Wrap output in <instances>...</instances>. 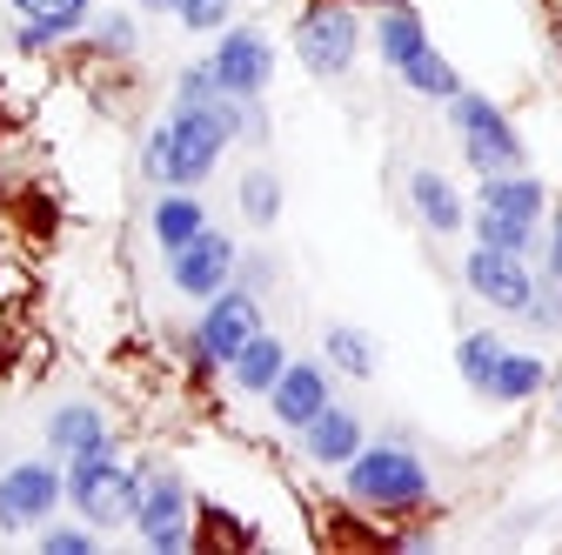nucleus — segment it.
<instances>
[{
    "mask_svg": "<svg viewBox=\"0 0 562 555\" xmlns=\"http://www.w3.org/2000/svg\"><path fill=\"white\" fill-rule=\"evenodd\" d=\"M235 134H241V101H228V94L207 107H175V121L155 127V141H148V174L194 188V181H207V168L222 161Z\"/></svg>",
    "mask_w": 562,
    "mask_h": 555,
    "instance_id": "1",
    "label": "nucleus"
},
{
    "mask_svg": "<svg viewBox=\"0 0 562 555\" xmlns=\"http://www.w3.org/2000/svg\"><path fill=\"white\" fill-rule=\"evenodd\" d=\"M67 496H75V509L94 522V529H121V522H134V502H140V482L108 455V449H94V455H75V475H67Z\"/></svg>",
    "mask_w": 562,
    "mask_h": 555,
    "instance_id": "2",
    "label": "nucleus"
},
{
    "mask_svg": "<svg viewBox=\"0 0 562 555\" xmlns=\"http://www.w3.org/2000/svg\"><path fill=\"white\" fill-rule=\"evenodd\" d=\"M348 496L375 502V509H408L429 496V468H422L408 449H369V455H348Z\"/></svg>",
    "mask_w": 562,
    "mask_h": 555,
    "instance_id": "3",
    "label": "nucleus"
},
{
    "mask_svg": "<svg viewBox=\"0 0 562 555\" xmlns=\"http://www.w3.org/2000/svg\"><path fill=\"white\" fill-rule=\"evenodd\" d=\"M456 127H462V155L475 174H509L522 168V141H516V127L496 101H482V94H456Z\"/></svg>",
    "mask_w": 562,
    "mask_h": 555,
    "instance_id": "4",
    "label": "nucleus"
},
{
    "mask_svg": "<svg viewBox=\"0 0 562 555\" xmlns=\"http://www.w3.org/2000/svg\"><path fill=\"white\" fill-rule=\"evenodd\" d=\"M356 47H362V21L348 8H335V0H328V8H308L302 27H295V54H302L308 75H322V81L348 75V67H356Z\"/></svg>",
    "mask_w": 562,
    "mask_h": 555,
    "instance_id": "5",
    "label": "nucleus"
},
{
    "mask_svg": "<svg viewBox=\"0 0 562 555\" xmlns=\"http://www.w3.org/2000/svg\"><path fill=\"white\" fill-rule=\"evenodd\" d=\"M469 288L488 302V308H503V315H529V302H536V274H529V261L522 254H509V248H482L475 241V254H469Z\"/></svg>",
    "mask_w": 562,
    "mask_h": 555,
    "instance_id": "6",
    "label": "nucleus"
},
{
    "mask_svg": "<svg viewBox=\"0 0 562 555\" xmlns=\"http://www.w3.org/2000/svg\"><path fill=\"white\" fill-rule=\"evenodd\" d=\"M261 335V308H255V295H241V288H222L215 302H207V315H201V355L207 362H235L248 341Z\"/></svg>",
    "mask_w": 562,
    "mask_h": 555,
    "instance_id": "7",
    "label": "nucleus"
},
{
    "mask_svg": "<svg viewBox=\"0 0 562 555\" xmlns=\"http://www.w3.org/2000/svg\"><path fill=\"white\" fill-rule=\"evenodd\" d=\"M207 67H215V81H222L228 101H255L268 88V75H274V47L255 27H235V34H222V47H215Z\"/></svg>",
    "mask_w": 562,
    "mask_h": 555,
    "instance_id": "8",
    "label": "nucleus"
},
{
    "mask_svg": "<svg viewBox=\"0 0 562 555\" xmlns=\"http://www.w3.org/2000/svg\"><path fill=\"white\" fill-rule=\"evenodd\" d=\"M228 274H235V241L215 235V228H201L188 248H175V288H181V295L215 302V295L228 288Z\"/></svg>",
    "mask_w": 562,
    "mask_h": 555,
    "instance_id": "9",
    "label": "nucleus"
},
{
    "mask_svg": "<svg viewBox=\"0 0 562 555\" xmlns=\"http://www.w3.org/2000/svg\"><path fill=\"white\" fill-rule=\"evenodd\" d=\"M60 502V475L47 462H21L0 475V529H34Z\"/></svg>",
    "mask_w": 562,
    "mask_h": 555,
    "instance_id": "10",
    "label": "nucleus"
},
{
    "mask_svg": "<svg viewBox=\"0 0 562 555\" xmlns=\"http://www.w3.org/2000/svg\"><path fill=\"white\" fill-rule=\"evenodd\" d=\"M181 516H188V489H181L175 475H148V482H140L134 522H140V535H148L155 548H181V542H188Z\"/></svg>",
    "mask_w": 562,
    "mask_h": 555,
    "instance_id": "11",
    "label": "nucleus"
},
{
    "mask_svg": "<svg viewBox=\"0 0 562 555\" xmlns=\"http://www.w3.org/2000/svg\"><path fill=\"white\" fill-rule=\"evenodd\" d=\"M268 401H274V415H281V422H289V429H308L315 415L328 408V375H322L315 362H289V369L274 375Z\"/></svg>",
    "mask_w": 562,
    "mask_h": 555,
    "instance_id": "12",
    "label": "nucleus"
},
{
    "mask_svg": "<svg viewBox=\"0 0 562 555\" xmlns=\"http://www.w3.org/2000/svg\"><path fill=\"white\" fill-rule=\"evenodd\" d=\"M475 207H482V215H503V222H522V228H536V215H542V181H529L522 168H509V174H488Z\"/></svg>",
    "mask_w": 562,
    "mask_h": 555,
    "instance_id": "13",
    "label": "nucleus"
},
{
    "mask_svg": "<svg viewBox=\"0 0 562 555\" xmlns=\"http://www.w3.org/2000/svg\"><path fill=\"white\" fill-rule=\"evenodd\" d=\"M47 442H54L60 455H94V449H108V422H101V408H88V401H67V408H54Z\"/></svg>",
    "mask_w": 562,
    "mask_h": 555,
    "instance_id": "14",
    "label": "nucleus"
},
{
    "mask_svg": "<svg viewBox=\"0 0 562 555\" xmlns=\"http://www.w3.org/2000/svg\"><path fill=\"white\" fill-rule=\"evenodd\" d=\"M302 435H308V455H315V462H348V455L362 449V422H356L348 408H322Z\"/></svg>",
    "mask_w": 562,
    "mask_h": 555,
    "instance_id": "15",
    "label": "nucleus"
},
{
    "mask_svg": "<svg viewBox=\"0 0 562 555\" xmlns=\"http://www.w3.org/2000/svg\"><path fill=\"white\" fill-rule=\"evenodd\" d=\"M408 194H415V207H422V222H429L436 235H456L462 228V194L436 174V168H422L415 181H408Z\"/></svg>",
    "mask_w": 562,
    "mask_h": 555,
    "instance_id": "16",
    "label": "nucleus"
},
{
    "mask_svg": "<svg viewBox=\"0 0 562 555\" xmlns=\"http://www.w3.org/2000/svg\"><path fill=\"white\" fill-rule=\"evenodd\" d=\"M14 8L27 14V47H41V41H54V34H75L81 21H88V0H14Z\"/></svg>",
    "mask_w": 562,
    "mask_h": 555,
    "instance_id": "17",
    "label": "nucleus"
},
{
    "mask_svg": "<svg viewBox=\"0 0 562 555\" xmlns=\"http://www.w3.org/2000/svg\"><path fill=\"white\" fill-rule=\"evenodd\" d=\"M228 369H235V382H241L248 395H268V388H274V375L289 369V355H281V341H274V335H255Z\"/></svg>",
    "mask_w": 562,
    "mask_h": 555,
    "instance_id": "18",
    "label": "nucleus"
},
{
    "mask_svg": "<svg viewBox=\"0 0 562 555\" xmlns=\"http://www.w3.org/2000/svg\"><path fill=\"white\" fill-rule=\"evenodd\" d=\"M201 228H207V215H201V201H194V194H168V201L155 207V241H161L168 254L188 248Z\"/></svg>",
    "mask_w": 562,
    "mask_h": 555,
    "instance_id": "19",
    "label": "nucleus"
},
{
    "mask_svg": "<svg viewBox=\"0 0 562 555\" xmlns=\"http://www.w3.org/2000/svg\"><path fill=\"white\" fill-rule=\"evenodd\" d=\"M395 75L415 88V94H436V101H456L462 94V81H456V67L436 54V47H422V54H408L402 67H395Z\"/></svg>",
    "mask_w": 562,
    "mask_h": 555,
    "instance_id": "20",
    "label": "nucleus"
},
{
    "mask_svg": "<svg viewBox=\"0 0 562 555\" xmlns=\"http://www.w3.org/2000/svg\"><path fill=\"white\" fill-rule=\"evenodd\" d=\"M542 388V362L536 355H509L503 349V362H496V375H488V388L482 395H496V401H529Z\"/></svg>",
    "mask_w": 562,
    "mask_h": 555,
    "instance_id": "21",
    "label": "nucleus"
},
{
    "mask_svg": "<svg viewBox=\"0 0 562 555\" xmlns=\"http://www.w3.org/2000/svg\"><path fill=\"white\" fill-rule=\"evenodd\" d=\"M429 47V34H422V14H408V8H395V14H382V54L402 67L408 54H422Z\"/></svg>",
    "mask_w": 562,
    "mask_h": 555,
    "instance_id": "22",
    "label": "nucleus"
},
{
    "mask_svg": "<svg viewBox=\"0 0 562 555\" xmlns=\"http://www.w3.org/2000/svg\"><path fill=\"white\" fill-rule=\"evenodd\" d=\"M456 362H462V382L488 388V375H496V362H503V341H496V335H462Z\"/></svg>",
    "mask_w": 562,
    "mask_h": 555,
    "instance_id": "23",
    "label": "nucleus"
},
{
    "mask_svg": "<svg viewBox=\"0 0 562 555\" xmlns=\"http://www.w3.org/2000/svg\"><path fill=\"white\" fill-rule=\"evenodd\" d=\"M328 362L348 369V375H369V369H375L369 335H362V328H328Z\"/></svg>",
    "mask_w": 562,
    "mask_h": 555,
    "instance_id": "24",
    "label": "nucleus"
},
{
    "mask_svg": "<svg viewBox=\"0 0 562 555\" xmlns=\"http://www.w3.org/2000/svg\"><path fill=\"white\" fill-rule=\"evenodd\" d=\"M241 207H248V222H255V228H268V222L281 215V181H274L268 168H255V174L241 181Z\"/></svg>",
    "mask_w": 562,
    "mask_h": 555,
    "instance_id": "25",
    "label": "nucleus"
},
{
    "mask_svg": "<svg viewBox=\"0 0 562 555\" xmlns=\"http://www.w3.org/2000/svg\"><path fill=\"white\" fill-rule=\"evenodd\" d=\"M475 241H482V248H509V254H529L536 228H522V222H503V215H482V207H475Z\"/></svg>",
    "mask_w": 562,
    "mask_h": 555,
    "instance_id": "26",
    "label": "nucleus"
},
{
    "mask_svg": "<svg viewBox=\"0 0 562 555\" xmlns=\"http://www.w3.org/2000/svg\"><path fill=\"white\" fill-rule=\"evenodd\" d=\"M207 101H222L215 67H188V75H181V107H207Z\"/></svg>",
    "mask_w": 562,
    "mask_h": 555,
    "instance_id": "27",
    "label": "nucleus"
},
{
    "mask_svg": "<svg viewBox=\"0 0 562 555\" xmlns=\"http://www.w3.org/2000/svg\"><path fill=\"white\" fill-rule=\"evenodd\" d=\"M175 8H181V27H194V34L228 21V0H175Z\"/></svg>",
    "mask_w": 562,
    "mask_h": 555,
    "instance_id": "28",
    "label": "nucleus"
},
{
    "mask_svg": "<svg viewBox=\"0 0 562 555\" xmlns=\"http://www.w3.org/2000/svg\"><path fill=\"white\" fill-rule=\"evenodd\" d=\"M47 548H54V555H88L94 535H88V529H47Z\"/></svg>",
    "mask_w": 562,
    "mask_h": 555,
    "instance_id": "29",
    "label": "nucleus"
},
{
    "mask_svg": "<svg viewBox=\"0 0 562 555\" xmlns=\"http://www.w3.org/2000/svg\"><path fill=\"white\" fill-rule=\"evenodd\" d=\"M549 282H562V222L549 228Z\"/></svg>",
    "mask_w": 562,
    "mask_h": 555,
    "instance_id": "30",
    "label": "nucleus"
},
{
    "mask_svg": "<svg viewBox=\"0 0 562 555\" xmlns=\"http://www.w3.org/2000/svg\"><path fill=\"white\" fill-rule=\"evenodd\" d=\"M140 8H175V0H140Z\"/></svg>",
    "mask_w": 562,
    "mask_h": 555,
    "instance_id": "31",
    "label": "nucleus"
}]
</instances>
